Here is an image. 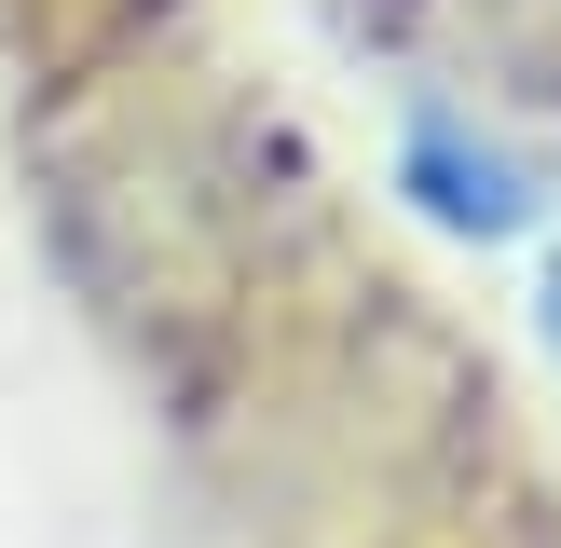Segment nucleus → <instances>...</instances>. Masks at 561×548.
Instances as JSON below:
<instances>
[{"label":"nucleus","mask_w":561,"mask_h":548,"mask_svg":"<svg viewBox=\"0 0 561 548\" xmlns=\"http://www.w3.org/2000/svg\"><path fill=\"white\" fill-rule=\"evenodd\" d=\"M398 179H411V206H425L438 233H480V247H507L520 219H535L520 164H507V151H480V137H466L453 110H411V137H398Z\"/></svg>","instance_id":"obj_1"}]
</instances>
